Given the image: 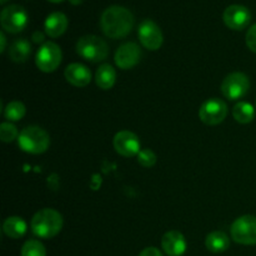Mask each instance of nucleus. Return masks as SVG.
<instances>
[{"mask_svg":"<svg viewBox=\"0 0 256 256\" xmlns=\"http://www.w3.org/2000/svg\"><path fill=\"white\" fill-rule=\"evenodd\" d=\"M134 15L126 8L112 5L104 10L100 18V25L106 36L122 39L129 35L134 26Z\"/></svg>","mask_w":256,"mask_h":256,"instance_id":"f257e3e1","label":"nucleus"},{"mask_svg":"<svg viewBox=\"0 0 256 256\" xmlns=\"http://www.w3.org/2000/svg\"><path fill=\"white\" fill-rule=\"evenodd\" d=\"M32 232L40 239L56 236L62 228V216L54 209L39 210L32 219Z\"/></svg>","mask_w":256,"mask_h":256,"instance_id":"f03ea898","label":"nucleus"},{"mask_svg":"<svg viewBox=\"0 0 256 256\" xmlns=\"http://www.w3.org/2000/svg\"><path fill=\"white\" fill-rule=\"evenodd\" d=\"M20 149L29 154H42L50 145V136L39 126H28L20 132L18 138Z\"/></svg>","mask_w":256,"mask_h":256,"instance_id":"7ed1b4c3","label":"nucleus"},{"mask_svg":"<svg viewBox=\"0 0 256 256\" xmlns=\"http://www.w3.org/2000/svg\"><path fill=\"white\" fill-rule=\"evenodd\" d=\"M76 52L88 62H99L108 58L109 46L96 35H85L78 40Z\"/></svg>","mask_w":256,"mask_h":256,"instance_id":"20e7f679","label":"nucleus"},{"mask_svg":"<svg viewBox=\"0 0 256 256\" xmlns=\"http://www.w3.org/2000/svg\"><path fill=\"white\" fill-rule=\"evenodd\" d=\"M232 238L242 245H256V216L244 215L232 222Z\"/></svg>","mask_w":256,"mask_h":256,"instance_id":"39448f33","label":"nucleus"},{"mask_svg":"<svg viewBox=\"0 0 256 256\" xmlns=\"http://www.w3.org/2000/svg\"><path fill=\"white\" fill-rule=\"evenodd\" d=\"M0 22L5 32L18 34L28 25V12L20 5H9L2 9Z\"/></svg>","mask_w":256,"mask_h":256,"instance_id":"423d86ee","label":"nucleus"},{"mask_svg":"<svg viewBox=\"0 0 256 256\" xmlns=\"http://www.w3.org/2000/svg\"><path fill=\"white\" fill-rule=\"evenodd\" d=\"M62 49L52 42H46L36 52V66L44 72H52L62 62Z\"/></svg>","mask_w":256,"mask_h":256,"instance_id":"0eeeda50","label":"nucleus"},{"mask_svg":"<svg viewBox=\"0 0 256 256\" xmlns=\"http://www.w3.org/2000/svg\"><path fill=\"white\" fill-rule=\"evenodd\" d=\"M250 89V80L244 72H235L228 75L222 82V92L229 100L242 99Z\"/></svg>","mask_w":256,"mask_h":256,"instance_id":"6e6552de","label":"nucleus"},{"mask_svg":"<svg viewBox=\"0 0 256 256\" xmlns=\"http://www.w3.org/2000/svg\"><path fill=\"white\" fill-rule=\"evenodd\" d=\"M228 115V105L218 98L206 100L199 109V118L204 124L218 125L225 120Z\"/></svg>","mask_w":256,"mask_h":256,"instance_id":"1a4fd4ad","label":"nucleus"},{"mask_svg":"<svg viewBox=\"0 0 256 256\" xmlns=\"http://www.w3.org/2000/svg\"><path fill=\"white\" fill-rule=\"evenodd\" d=\"M138 35H139L142 46L146 48L148 50H152V52L160 49L162 42H164L162 29L158 26L156 22L150 19L142 22V24L139 25V29H138Z\"/></svg>","mask_w":256,"mask_h":256,"instance_id":"9d476101","label":"nucleus"},{"mask_svg":"<svg viewBox=\"0 0 256 256\" xmlns=\"http://www.w3.org/2000/svg\"><path fill=\"white\" fill-rule=\"evenodd\" d=\"M224 22L228 28L232 30H242L252 22V12L244 5H230L225 9Z\"/></svg>","mask_w":256,"mask_h":256,"instance_id":"9b49d317","label":"nucleus"},{"mask_svg":"<svg viewBox=\"0 0 256 256\" xmlns=\"http://www.w3.org/2000/svg\"><path fill=\"white\" fill-rule=\"evenodd\" d=\"M115 150L118 154L125 158H132L139 154L140 152V140L134 132L129 130H122L114 136Z\"/></svg>","mask_w":256,"mask_h":256,"instance_id":"f8f14e48","label":"nucleus"},{"mask_svg":"<svg viewBox=\"0 0 256 256\" xmlns=\"http://www.w3.org/2000/svg\"><path fill=\"white\" fill-rule=\"evenodd\" d=\"M142 58V50L136 42H125V44L120 45L118 48L116 52H115V64L120 68V69H132L134 68L138 62H140Z\"/></svg>","mask_w":256,"mask_h":256,"instance_id":"ddd939ff","label":"nucleus"},{"mask_svg":"<svg viewBox=\"0 0 256 256\" xmlns=\"http://www.w3.org/2000/svg\"><path fill=\"white\" fill-rule=\"evenodd\" d=\"M186 240L184 235L176 230L168 232L162 239V248L169 256H182L186 252Z\"/></svg>","mask_w":256,"mask_h":256,"instance_id":"4468645a","label":"nucleus"},{"mask_svg":"<svg viewBox=\"0 0 256 256\" xmlns=\"http://www.w3.org/2000/svg\"><path fill=\"white\" fill-rule=\"evenodd\" d=\"M64 75L68 82L78 88L86 86L92 82L90 70L85 65L79 64V62H72V64L68 65Z\"/></svg>","mask_w":256,"mask_h":256,"instance_id":"2eb2a0df","label":"nucleus"},{"mask_svg":"<svg viewBox=\"0 0 256 256\" xmlns=\"http://www.w3.org/2000/svg\"><path fill=\"white\" fill-rule=\"evenodd\" d=\"M45 32L50 38H59L66 32L68 29V18L64 12H52L45 20Z\"/></svg>","mask_w":256,"mask_h":256,"instance_id":"dca6fc26","label":"nucleus"},{"mask_svg":"<svg viewBox=\"0 0 256 256\" xmlns=\"http://www.w3.org/2000/svg\"><path fill=\"white\" fill-rule=\"evenodd\" d=\"M28 226L26 222L22 218L19 216H10L2 224V232L10 239H20L26 232Z\"/></svg>","mask_w":256,"mask_h":256,"instance_id":"f3484780","label":"nucleus"},{"mask_svg":"<svg viewBox=\"0 0 256 256\" xmlns=\"http://www.w3.org/2000/svg\"><path fill=\"white\" fill-rule=\"evenodd\" d=\"M205 245L209 252L219 254V252H224L225 250L229 249L230 239L224 232H212L206 236Z\"/></svg>","mask_w":256,"mask_h":256,"instance_id":"a211bd4d","label":"nucleus"},{"mask_svg":"<svg viewBox=\"0 0 256 256\" xmlns=\"http://www.w3.org/2000/svg\"><path fill=\"white\" fill-rule=\"evenodd\" d=\"M96 85L102 90H109L114 86L116 82V72L110 64H102L98 69L96 75H95Z\"/></svg>","mask_w":256,"mask_h":256,"instance_id":"6ab92c4d","label":"nucleus"},{"mask_svg":"<svg viewBox=\"0 0 256 256\" xmlns=\"http://www.w3.org/2000/svg\"><path fill=\"white\" fill-rule=\"evenodd\" d=\"M32 54V45L26 39H16L9 49V56L14 62H26Z\"/></svg>","mask_w":256,"mask_h":256,"instance_id":"aec40b11","label":"nucleus"},{"mask_svg":"<svg viewBox=\"0 0 256 256\" xmlns=\"http://www.w3.org/2000/svg\"><path fill=\"white\" fill-rule=\"evenodd\" d=\"M232 116L240 124H249L255 118V109L250 102H240L232 109Z\"/></svg>","mask_w":256,"mask_h":256,"instance_id":"412c9836","label":"nucleus"},{"mask_svg":"<svg viewBox=\"0 0 256 256\" xmlns=\"http://www.w3.org/2000/svg\"><path fill=\"white\" fill-rule=\"evenodd\" d=\"M26 112L25 109V105L22 102H10L9 104L5 106L4 109V116L5 119H8L9 122H19L20 119H22Z\"/></svg>","mask_w":256,"mask_h":256,"instance_id":"4be33fe9","label":"nucleus"},{"mask_svg":"<svg viewBox=\"0 0 256 256\" xmlns=\"http://www.w3.org/2000/svg\"><path fill=\"white\" fill-rule=\"evenodd\" d=\"M22 256H46V250L39 240H28L22 248Z\"/></svg>","mask_w":256,"mask_h":256,"instance_id":"5701e85b","label":"nucleus"},{"mask_svg":"<svg viewBox=\"0 0 256 256\" xmlns=\"http://www.w3.org/2000/svg\"><path fill=\"white\" fill-rule=\"evenodd\" d=\"M0 138L4 142H12V140L19 138L15 125H12V122H2L0 125Z\"/></svg>","mask_w":256,"mask_h":256,"instance_id":"b1692460","label":"nucleus"},{"mask_svg":"<svg viewBox=\"0 0 256 256\" xmlns=\"http://www.w3.org/2000/svg\"><path fill=\"white\" fill-rule=\"evenodd\" d=\"M138 162L142 166L152 168L156 164V154L152 149H142L138 154Z\"/></svg>","mask_w":256,"mask_h":256,"instance_id":"393cba45","label":"nucleus"},{"mask_svg":"<svg viewBox=\"0 0 256 256\" xmlns=\"http://www.w3.org/2000/svg\"><path fill=\"white\" fill-rule=\"evenodd\" d=\"M246 45L252 52H256V24L250 26L246 32Z\"/></svg>","mask_w":256,"mask_h":256,"instance_id":"a878e982","label":"nucleus"},{"mask_svg":"<svg viewBox=\"0 0 256 256\" xmlns=\"http://www.w3.org/2000/svg\"><path fill=\"white\" fill-rule=\"evenodd\" d=\"M139 256H162V254L160 252L159 249H156V248L154 246H150L142 250V252L139 254Z\"/></svg>","mask_w":256,"mask_h":256,"instance_id":"bb28decb","label":"nucleus"},{"mask_svg":"<svg viewBox=\"0 0 256 256\" xmlns=\"http://www.w3.org/2000/svg\"><path fill=\"white\" fill-rule=\"evenodd\" d=\"M32 39H34L35 42H42L44 40V35L40 32H35L34 35H32Z\"/></svg>","mask_w":256,"mask_h":256,"instance_id":"cd10ccee","label":"nucleus"},{"mask_svg":"<svg viewBox=\"0 0 256 256\" xmlns=\"http://www.w3.org/2000/svg\"><path fill=\"white\" fill-rule=\"evenodd\" d=\"M0 40H2V46H0V52H4L5 45H6V38H5L4 32H0Z\"/></svg>","mask_w":256,"mask_h":256,"instance_id":"c85d7f7f","label":"nucleus"},{"mask_svg":"<svg viewBox=\"0 0 256 256\" xmlns=\"http://www.w3.org/2000/svg\"><path fill=\"white\" fill-rule=\"evenodd\" d=\"M82 0H70V2H72V4H74V5L82 4Z\"/></svg>","mask_w":256,"mask_h":256,"instance_id":"c756f323","label":"nucleus"},{"mask_svg":"<svg viewBox=\"0 0 256 256\" xmlns=\"http://www.w3.org/2000/svg\"><path fill=\"white\" fill-rule=\"evenodd\" d=\"M48 2H55V4H56V2H64V0H48Z\"/></svg>","mask_w":256,"mask_h":256,"instance_id":"7c9ffc66","label":"nucleus"},{"mask_svg":"<svg viewBox=\"0 0 256 256\" xmlns=\"http://www.w3.org/2000/svg\"><path fill=\"white\" fill-rule=\"evenodd\" d=\"M6 2H8V0H0V2H2V4H5Z\"/></svg>","mask_w":256,"mask_h":256,"instance_id":"2f4dec72","label":"nucleus"}]
</instances>
